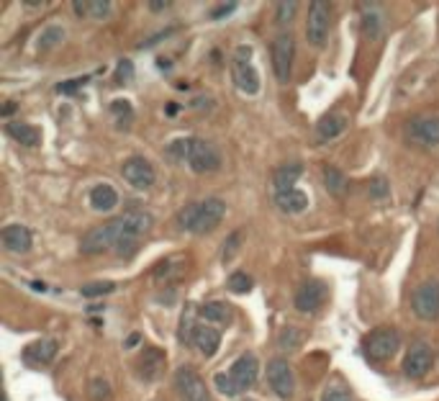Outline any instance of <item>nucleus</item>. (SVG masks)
Returning <instances> with one entry per match:
<instances>
[{
	"mask_svg": "<svg viewBox=\"0 0 439 401\" xmlns=\"http://www.w3.org/2000/svg\"><path fill=\"white\" fill-rule=\"evenodd\" d=\"M267 384L275 391V396L285 401L293 399V393H296V373H293V368H290L288 360L272 358L267 363Z\"/></svg>",
	"mask_w": 439,
	"mask_h": 401,
	"instance_id": "obj_8",
	"label": "nucleus"
},
{
	"mask_svg": "<svg viewBox=\"0 0 439 401\" xmlns=\"http://www.w3.org/2000/svg\"><path fill=\"white\" fill-rule=\"evenodd\" d=\"M231 77L242 93L254 95L260 90V75L252 67V49L249 47H239L237 54L231 57Z\"/></svg>",
	"mask_w": 439,
	"mask_h": 401,
	"instance_id": "obj_5",
	"label": "nucleus"
},
{
	"mask_svg": "<svg viewBox=\"0 0 439 401\" xmlns=\"http://www.w3.org/2000/svg\"><path fill=\"white\" fill-rule=\"evenodd\" d=\"M90 206H93L95 211H103V213L113 211V208L119 206V193H116V188L108 186V183H98V186L90 190Z\"/></svg>",
	"mask_w": 439,
	"mask_h": 401,
	"instance_id": "obj_26",
	"label": "nucleus"
},
{
	"mask_svg": "<svg viewBox=\"0 0 439 401\" xmlns=\"http://www.w3.org/2000/svg\"><path fill=\"white\" fill-rule=\"evenodd\" d=\"M139 340H142V334L139 332H131L126 337V342H124V347H126V350H131V347H136V345H139Z\"/></svg>",
	"mask_w": 439,
	"mask_h": 401,
	"instance_id": "obj_49",
	"label": "nucleus"
},
{
	"mask_svg": "<svg viewBox=\"0 0 439 401\" xmlns=\"http://www.w3.org/2000/svg\"><path fill=\"white\" fill-rule=\"evenodd\" d=\"M406 137L419 147H439V116H414L406 124Z\"/></svg>",
	"mask_w": 439,
	"mask_h": 401,
	"instance_id": "obj_11",
	"label": "nucleus"
},
{
	"mask_svg": "<svg viewBox=\"0 0 439 401\" xmlns=\"http://www.w3.org/2000/svg\"><path fill=\"white\" fill-rule=\"evenodd\" d=\"M6 134L21 147H39L42 145V129L26 121H8L6 124Z\"/></svg>",
	"mask_w": 439,
	"mask_h": 401,
	"instance_id": "obj_21",
	"label": "nucleus"
},
{
	"mask_svg": "<svg viewBox=\"0 0 439 401\" xmlns=\"http://www.w3.org/2000/svg\"><path fill=\"white\" fill-rule=\"evenodd\" d=\"M296 13H298V3H296V0H283V3H278V6H275V21H278V26L293 24Z\"/></svg>",
	"mask_w": 439,
	"mask_h": 401,
	"instance_id": "obj_34",
	"label": "nucleus"
},
{
	"mask_svg": "<svg viewBox=\"0 0 439 401\" xmlns=\"http://www.w3.org/2000/svg\"><path fill=\"white\" fill-rule=\"evenodd\" d=\"M242 239H245V231L242 229L229 234L226 245H224V249H221V260H224V263H231V260H234V255H237L239 247H242Z\"/></svg>",
	"mask_w": 439,
	"mask_h": 401,
	"instance_id": "obj_36",
	"label": "nucleus"
},
{
	"mask_svg": "<svg viewBox=\"0 0 439 401\" xmlns=\"http://www.w3.org/2000/svg\"><path fill=\"white\" fill-rule=\"evenodd\" d=\"M304 337L306 334L298 329V327H283L278 332V347L280 350H298L301 345H304Z\"/></svg>",
	"mask_w": 439,
	"mask_h": 401,
	"instance_id": "obj_31",
	"label": "nucleus"
},
{
	"mask_svg": "<svg viewBox=\"0 0 439 401\" xmlns=\"http://www.w3.org/2000/svg\"><path fill=\"white\" fill-rule=\"evenodd\" d=\"M85 83H88V77H77V80H69V83H60L57 85V93L62 95H72L77 90V88H83Z\"/></svg>",
	"mask_w": 439,
	"mask_h": 401,
	"instance_id": "obj_45",
	"label": "nucleus"
},
{
	"mask_svg": "<svg viewBox=\"0 0 439 401\" xmlns=\"http://www.w3.org/2000/svg\"><path fill=\"white\" fill-rule=\"evenodd\" d=\"M193 345L198 347L203 358H213L216 352H219V345H221V332L216 327H208V325H201L195 327V337H193Z\"/></svg>",
	"mask_w": 439,
	"mask_h": 401,
	"instance_id": "obj_22",
	"label": "nucleus"
},
{
	"mask_svg": "<svg viewBox=\"0 0 439 401\" xmlns=\"http://www.w3.org/2000/svg\"><path fill=\"white\" fill-rule=\"evenodd\" d=\"M326 296H329V288H326L324 281H304L296 288L293 306H296L301 314H316V311L326 304Z\"/></svg>",
	"mask_w": 439,
	"mask_h": 401,
	"instance_id": "obj_10",
	"label": "nucleus"
},
{
	"mask_svg": "<svg viewBox=\"0 0 439 401\" xmlns=\"http://www.w3.org/2000/svg\"><path fill=\"white\" fill-rule=\"evenodd\" d=\"M198 314L211 325H231V319H234V311L224 301H206L198 306Z\"/></svg>",
	"mask_w": 439,
	"mask_h": 401,
	"instance_id": "obj_27",
	"label": "nucleus"
},
{
	"mask_svg": "<svg viewBox=\"0 0 439 401\" xmlns=\"http://www.w3.org/2000/svg\"><path fill=\"white\" fill-rule=\"evenodd\" d=\"M198 211H201V201H190V204L183 206V208L178 211V216H175V222H178L180 229L193 231L195 222H198Z\"/></svg>",
	"mask_w": 439,
	"mask_h": 401,
	"instance_id": "obj_32",
	"label": "nucleus"
},
{
	"mask_svg": "<svg viewBox=\"0 0 439 401\" xmlns=\"http://www.w3.org/2000/svg\"><path fill=\"white\" fill-rule=\"evenodd\" d=\"M411 309L424 322H437L439 319V281H424L416 286L411 296Z\"/></svg>",
	"mask_w": 439,
	"mask_h": 401,
	"instance_id": "obj_7",
	"label": "nucleus"
},
{
	"mask_svg": "<svg viewBox=\"0 0 439 401\" xmlns=\"http://www.w3.org/2000/svg\"><path fill=\"white\" fill-rule=\"evenodd\" d=\"M229 376H231L234 386H237L239 393H242L247 391L249 386H254V381L260 376V363H257V358H254L252 352H245V355H239V358L234 360V366L229 368Z\"/></svg>",
	"mask_w": 439,
	"mask_h": 401,
	"instance_id": "obj_15",
	"label": "nucleus"
},
{
	"mask_svg": "<svg viewBox=\"0 0 439 401\" xmlns=\"http://www.w3.org/2000/svg\"><path fill=\"white\" fill-rule=\"evenodd\" d=\"M324 188L329 190L331 196L345 198L347 190H349V178H347V175L339 170V167H334V165H326V167H324Z\"/></svg>",
	"mask_w": 439,
	"mask_h": 401,
	"instance_id": "obj_28",
	"label": "nucleus"
},
{
	"mask_svg": "<svg viewBox=\"0 0 439 401\" xmlns=\"http://www.w3.org/2000/svg\"><path fill=\"white\" fill-rule=\"evenodd\" d=\"M213 384H216V388H219L224 396H239V388L234 386V381H231L229 373H216V376H213Z\"/></svg>",
	"mask_w": 439,
	"mask_h": 401,
	"instance_id": "obj_41",
	"label": "nucleus"
},
{
	"mask_svg": "<svg viewBox=\"0 0 439 401\" xmlns=\"http://www.w3.org/2000/svg\"><path fill=\"white\" fill-rule=\"evenodd\" d=\"M139 249V237H131V234H121L119 245H116V252L121 257H131Z\"/></svg>",
	"mask_w": 439,
	"mask_h": 401,
	"instance_id": "obj_42",
	"label": "nucleus"
},
{
	"mask_svg": "<svg viewBox=\"0 0 439 401\" xmlns=\"http://www.w3.org/2000/svg\"><path fill=\"white\" fill-rule=\"evenodd\" d=\"M169 6H172L169 0H152V3H149V10H154V13H162V10H167Z\"/></svg>",
	"mask_w": 439,
	"mask_h": 401,
	"instance_id": "obj_48",
	"label": "nucleus"
},
{
	"mask_svg": "<svg viewBox=\"0 0 439 401\" xmlns=\"http://www.w3.org/2000/svg\"><path fill=\"white\" fill-rule=\"evenodd\" d=\"M234 10H237V3H221V6H216V8L211 10V18L219 21V18H226L229 13H234Z\"/></svg>",
	"mask_w": 439,
	"mask_h": 401,
	"instance_id": "obj_46",
	"label": "nucleus"
},
{
	"mask_svg": "<svg viewBox=\"0 0 439 401\" xmlns=\"http://www.w3.org/2000/svg\"><path fill=\"white\" fill-rule=\"evenodd\" d=\"M169 34H172V28H167V31H160V34H154L152 39H147V42H142V44H139V49H149V47H152V44L162 42V39H167Z\"/></svg>",
	"mask_w": 439,
	"mask_h": 401,
	"instance_id": "obj_47",
	"label": "nucleus"
},
{
	"mask_svg": "<svg viewBox=\"0 0 439 401\" xmlns=\"http://www.w3.org/2000/svg\"><path fill=\"white\" fill-rule=\"evenodd\" d=\"M360 13H363V34L367 39H378L383 34V24H386V13L380 3H360Z\"/></svg>",
	"mask_w": 439,
	"mask_h": 401,
	"instance_id": "obj_20",
	"label": "nucleus"
},
{
	"mask_svg": "<svg viewBox=\"0 0 439 401\" xmlns=\"http://www.w3.org/2000/svg\"><path fill=\"white\" fill-rule=\"evenodd\" d=\"M301 175H304V165L285 163L272 172V186H275V190H290V188H296V183L301 180Z\"/></svg>",
	"mask_w": 439,
	"mask_h": 401,
	"instance_id": "obj_25",
	"label": "nucleus"
},
{
	"mask_svg": "<svg viewBox=\"0 0 439 401\" xmlns=\"http://www.w3.org/2000/svg\"><path fill=\"white\" fill-rule=\"evenodd\" d=\"M190 145H193V137H178L172 139L167 147H165V157H167L169 163H185L188 157H190Z\"/></svg>",
	"mask_w": 439,
	"mask_h": 401,
	"instance_id": "obj_30",
	"label": "nucleus"
},
{
	"mask_svg": "<svg viewBox=\"0 0 439 401\" xmlns=\"http://www.w3.org/2000/svg\"><path fill=\"white\" fill-rule=\"evenodd\" d=\"M121 222V234H131V237H144V234H149L154 227V216L152 213L142 211V208H136V211H126L124 216H119Z\"/></svg>",
	"mask_w": 439,
	"mask_h": 401,
	"instance_id": "obj_19",
	"label": "nucleus"
},
{
	"mask_svg": "<svg viewBox=\"0 0 439 401\" xmlns=\"http://www.w3.org/2000/svg\"><path fill=\"white\" fill-rule=\"evenodd\" d=\"M401 347V334L396 327H375L372 332L365 334L363 340V352L365 358L372 363H386L398 352Z\"/></svg>",
	"mask_w": 439,
	"mask_h": 401,
	"instance_id": "obj_1",
	"label": "nucleus"
},
{
	"mask_svg": "<svg viewBox=\"0 0 439 401\" xmlns=\"http://www.w3.org/2000/svg\"><path fill=\"white\" fill-rule=\"evenodd\" d=\"M26 8H44V0H26Z\"/></svg>",
	"mask_w": 439,
	"mask_h": 401,
	"instance_id": "obj_51",
	"label": "nucleus"
},
{
	"mask_svg": "<svg viewBox=\"0 0 439 401\" xmlns=\"http://www.w3.org/2000/svg\"><path fill=\"white\" fill-rule=\"evenodd\" d=\"M121 239V222L119 219H110L106 224H98L90 231H85L80 239V252L83 255H103L108 249H116Z\"/></svg>",
	"mask_w": 439,
	"mask_h": 401,
	"instance_id": "obj_2",
	"label": "nucleus"
},
{
	"mask_svg": "<svg viewBox=\"0 0 439 401\" xmlns=\"http://www.w3.org/2000/svg\"><path fill=\"white\" fill-rule=\"evenodd\" d=\"M116 290V283L113 281H93V283H85L80 293H83L85 299H98V296H108Z\"/></svg>",
	"mask_w": 439,
	"mask_h": 401,
	"instance_id": "obj_33",
	"label": "nucleus"
},
{
	"mask_svg": "<svg viewBox=\"0 0 439 401\" xmlns=\"http://www.w3.org/2000/svg\"><path fill=\"white\" fill-rule=\"evenodd\" d=\"M224 163L221 157V149L208 139H198L193 137V145H190V157H188V165L193 167V172L198 175H206V172H216Z\"/></svg>",
	"mask_w": 439,
	"mask_h": 401,
	"instance_id": "obj_6",
	"label": "nucleus"
},
{
	"mask_svg": "<svg viewBox=\"0 0 439 401\" xmlns=\"http://www.w3.org/2000/svg\"><path fill=\"white\" fill-rule=\"evenodd\" d=\"M13 111H16V103H6V106L0 108V116L6 119V116H10V113H13Z\"/></svg>",
	"mask_w": 439,
	"mask_h": 401,
	"instance_id": "obj_50",
	"label": "nucleus"
},
{
	"mask_svg": "<svg viewBox=\"0 0 439 401\" xmlns=\"http://www.w3.org/2000/svg\"><path fill=\"white\" fill-rule=\"evenodd\" d=\"M175 386H178L180 396L185 401H211L208 396V388H206V381H203L193 368H180L175 373Z\"/></svg>",
	"mask_w": 439,
	"mask_h": 401,
	"instance_id": "obj_14",
	"label": "nucleus"
},
{
	"mask_svg": "<svg viewBox=\"0 0 439 401\" xmlns=\"http://www.w3.org/2000/svg\"><path fill=\"white\" fill-rule=\"evenodd\" d=\"M62 39H65V28H62V26H49V28H44L42 39H39V51H49L51 47H57Z\"/></svg>",
	"mask_w": 439,
	"mask_h": 401,
	"instance_id": "obj_35",
	"label": "nucleus"
},
{
	"mask_svg": "<svg viewBox=\"0 0 439 401\" xmlns=\"http://www.w3.org/2000/svg\"><path fill=\"white\" fill-rule=\"evenodd\" d=\"M329 26H331V6L324 0H313L308 6V18H306V39L311 47L321 49L326 39H329Z\"/></svg>",
	"mask_w": 439,
	"mask_h": 401,
	"instance_id": "obj_4",
	"label": "nucleus"
},
{
	"mask_svg": "<svg viewBox=\"0 0 439 401\" xmlns=\"http://www.w3.org/2000/svg\"><path fill=\"white\" fill-rule=\"evenodd\" d=\"M272 57V72L278 77V83H288L293 75V57H296V39L290 31H283L272 39L270 47Z\"/></svg>",
	"mask_w": 439,
	"mask_h": 401,
	"instance_id": "obj_3",
	"label": "nucleus"
},
{
	"mask_svg": "<svg viewBox=\"0 0 439 401\" xmlns=\"http://www.w3.org/2000/svg\"><path fill=\"white\" fill-rule=\"evenodd\" d=\"M321 401H352V393L347 391V386L342 384H329L321 393Z\"/></svg>",
	"mask_w": 439,
	"mask_h": 401,
	"instance_id": "obj_40",
	"label": "nucleus"
},
{
	"mask_svg": "<svg viewBox=\"0 0 439 401\" xmlns=\"http://www.w3.org/2000/svg\"><path fill=\"white\" fill-rule=\"evenodd\" d=\"M57 350H60V342L51 340V337H44V340L31 342V345H28V347L24 350L26 366H31V368L47 366V363H51V360H54Z\"/></svg>",
	"mask_w": 439,
	"mask_h": 401,
	"instance_id": "obj_18",
	"label": "nucleus"
},
{
	"mask_svg": "<svg viewBox=\"0 0 439 401\" xmlns=\"http://www.w3.org/2000/svg\"><path fill=\"white\" fill-rule=\"evenodd\" d=\"M165 363H167V355L160 347L149 345V347H144V352L136 360V373L144 381H157L162 376V370H165Z\"/></svg>",
	"mask_w": 439,
	"mask_h": 401,
	"instance_id": "obj_16",
	"label": "nucleus"
},
{
	"mask_svg": "<svg viewBox=\"0 0 439 401\" xmlns=\"http://www.w3.org/2000/svg\"><path fill=\"white\" fill-rule=\"evenodd\" d=\"M121 175L126 180L131 188H139V190H147L154 186V180H157V172H154L152 163L147 160V157H129L124 167H121Z\"/></svg>",
	"mask_w": 439,
	"mask_h": 401,
	"instance_id": "obj_12",
	"label": "nucleus"
},
{
	"mask_svg": "<svg viewBox=\"0 0 439 401\" xmlns=\"http://www.w3.org/2000/svg\"><path fill=\"white\" fill-rule=\"evenodd\" d=\"M224 216H226V201H221V198L201 201V211H198V222L193 227V234H211L213 229H219Z\"/></svg>",
	"mask_w": 439,
	"mask_h": 401,
	"instance_id": "obj_13",
	"label": "nucleus"
},
{
	"mask_svg": "<svg viewBox=\"0 0 439 401\" xmlns=\"http://www.w3.org/2000/svg\"><path fill=\"white\" fill-rule=\"evenodd\" d=\"M347 129V116L345 113H326L324 119H319L316 124V139L319 142H329V139H337L342 131Z\"/></svg>",
	"mask_w": 439,
	"mask_h": 401,
	"instance_id": "obj_24",
	"label": "nucleus"
},
{
	"mask_svg": "<svg viewBox=\"0 0 439 401\" xmlns=\"http://www.w3.org/2000/svg\"><path fill=\"white\" fill-rule=\"evenodd\" d=\"M72 10H75L80 18H108L110 3L108 0H75V3H72Z\"/></svg>",
	"mask_w": 439,
	"mask_h": 401,
	"instance_id": "obj_29",
	"label": "nucleus"
},
{
	"mask_svg": "<svg viewBox=\"0 0 439 401\" xmlns=\"http://www.w3.org/2000/svg\"><path fill=\"white\" fill-rule=\"evenodd\" d=\"M275 206H278L283 213H301L308 208V196L298 188L275 190Z\"/></svg>",
	"mask_w": 439,
	"mask_h": 401,
	"instance_id": "obj_23",
	"label": "nucleus"
},
{
	"mask_svg": "<svg viewBox=\"0 0 439 401\" xmlns=\"http://www.w3.org/2000/svg\"><path fill=\"white\" fill-rule=\"evenodd\" d=\"M116 77H119V83H129V80L134 77V65H131V60H121L119 65H116Z\"/></svg>",
	"mask_w": 439,
	"mask_h": 401,
	"instance_id": "obj_43",
	"label": "nucleus"
},
{
	"mask_svg": "<svg viewBox=\"0 0 439 401\" xmlns=\"http://www.w3.org/2000/svg\"><path fill=\"white\" fill-rule=\"evenodd\" d=\"M367 193H370L372 201H386L390 196V183L383 175L370 180V186H367Z\"/></svg>",
	"mask_w": 439,
	"mask_h": 401,
	"instance_id": "obj_38",
	"label": "nucleus"
},
{
	"mask_svg": "<svg viewBox=\"0 0 439 401\" xmlns=\"http://www.w3.org/2000/svg\"><path fill=\"white\" fill-rule=\"evenodd\" d=\"M434 366V355H431V347L426 340H416L408 352H406L404 358V373L406 378H411V381H422L426 373L431 370Z\"/></svg>",
	"mask_w": 439,
	"mask_h": 401,
	"instance_id": "obj_9",
	"label": "nucleus"
},
{
	"mask_svg": "<svg viewBox=\"0 0 439 401\" xmlns=\"http://www.w3.org/2000/svg\"><path fill=\"white\" fill-rule=\"evenodd\" d=\"M110 111L116 113L119 119H126V121H131V116H134V113H131V106H129V101H113V103H110Z\"/></svg>",
	"mask_w": 439,
	"mask_h": 401,
	"instance_id": "obj_44",
	"label": "nucleus"
},
{
	"mask_svg": "<svg viewBox=\"0 0 439 401\" xmlns=\"http://www.w3.org/2000/svg\"><path fill=\"white\" fill-rule=\"evenodd\" d=\"M0 242H3V247L13 252V255H24L31 249L34 245V237H31V231L21 227V224H8V227H3L0 229Z\"/></svg>",
	"mask_w": 439,
	"mask_h": 401,
	"instance_id": "obj_17",
	"label": "nucleus"
},
{
	"mask_svg": "<svg viewBox=\"0 0 439 401\" xmlns=\"http://www.w3.org/2000/svg\"><path fill=\"white\" fill-rule=\"evenodd\" d=\"M226 288L231 290V293H249V290H252V278L247 273H242V270H237V273L229 275Z\"/></svg>",
	"mask_w": 439,
	"mask_h": 401,
	"instance_id": "obj_37",
	"label": "nucleus"
},
{
	"mask_svg": "<svg viewBox=\"0 0 439 401\" xmlns=\"http://www.w3.org/2000/svg\"><path fill=\"white\" fill-rule=\"evenodd\" d=\"M88 393H90V399L93 401H110V386L108 381H103V378H93L90 386H88Z\"/></svg>",
	"mask_w": 439,
	"mask_h": 401,
	"instance_id": "obj_39",
	"label": "nucleus"
}]
</instances>
